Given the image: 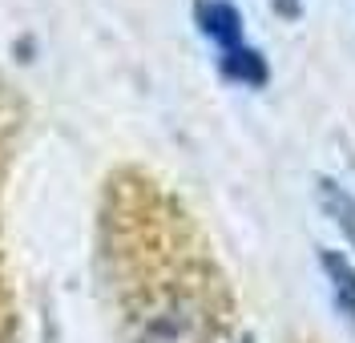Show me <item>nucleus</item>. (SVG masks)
I'll use <instances>...</instances> for the list:
<instances>
[{"instance_id":"5","label":"nucleus","mask_w":355,"mask_h":343,"mask_svg":"<svg viewBox=\"0 0 355 343\" xmlns=\"http://www.w3.org/2000/svg\"><path fill=\"white\" fill-rule=\"evenodd\" d=\"M222 73L230 81H243V85H266V77H270L266 57L254 53V49H246V45H234V49L222 53Z\"/></svg>"},{"instance_id":"6","label":"nucleus","mask_w":355,"mask_h":343,"mask_svg":"<svg viewBox=\"0 0 355 343\" xmlns=\"http://www.w3.org/2000/svg\"><path fill=\"white\" fill-rule=\"evenodd\" d=\"M270 4H275V12L287 17V21H295V17L303 12V0H270Z\"/></svg>"},{"instance_id":"1","label":"nucleus","mask_w":355,"mask_h":343,"mask_svg":"<svg viewBox=\"0 0 355 343\" xmlns=\"http://www.w3.org/2000/svg\"><path fill=\"white\" fill-rule=\"evenodd\" d=\"M101 258L125 343H230L234 299L194 218L146 174H117Z\"/></svg>"},{"instance_id":"4","label":"nucleus","mask_w":355,"mask_h":343,"mask_svg":"<svg viewBox=\"0 0 355 343\" xmlns=\"http://www.w3.org/2000/svg\"><path fill=\"white\" fill-rule=\"evenodd\" d=\"M315 198L323 206V214L343 230V238L355 247V198L335 182V178H319V182H315Z\"/></svg>"},{"instance_id":"3","label":"nucleus","mask_w":355,"mask_h":343,"mask_svg":"<svg viewBox=\"0 0 355 343\" xmlns=\"http://www.w3.org/2000/svg\"><path fill=\"white\" fill-rule=\"evenodd\" d=\"M319 267L331 283V299H335V311L343 315L347 327H355V263L339 251H319Z\"/></svg>"},{"instance_id":"2","label":"nucleus","mask_w":355,"mask_h":343,"mask_svg":"<svg viewBox=\"0 0 355 343\" xmlns=\"http://www.w3.org/2000/svg\"><path fill=\"white\" fill-rule=\"evenodd\" d=\"M194 17H198L202 33L214 37L222 49L243 45V12L230 0H198L194 4Z\"/></svg>"}]
</instances>
